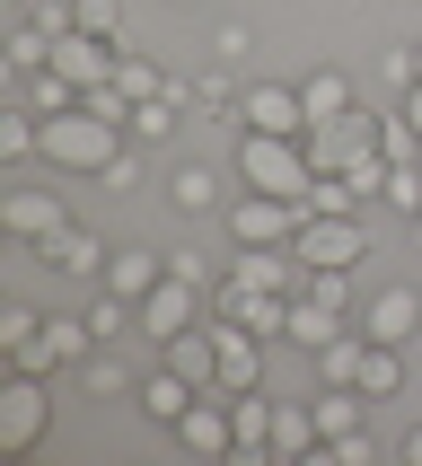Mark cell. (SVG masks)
Returning <instances> with one entry per match:
<instances>
[{
  "instance_id": "obj_1",
  "label": "cell",
  "mask_w": 422,
  "mask_h": 466,
  "mask_svg": "<svg viewBox=\"0 0 422 466\" xmlns=\"http://www.w3.org/2000/svg\"><path fill=\"white\" fill-rule=\"evenodd\" d=\"M124 150H132V132L106 124V115H88V106L45 115V167H62V177H106Z\"/></svg>"
},
{
  "instance_id": "obj_2",
  "label": "cell",
  "mask_w": 422,
  "mask_h": 466,
  "mask_svg": "<svg viewBox=\"0 0 422 466\" xmlns=\"http://www.w3.org/2000/svg\"><path fill=\"white\" fill-rule=\"evenodd\" d=\"M237 177L256 185V194L308 203V185H316V158H308V141H290V132H246V141H237Z\"/></svg>"
},
{
  "instance_id": "obj_3",
  "label": "cell",
  "mask_w": 422,
  "mask_h": 466,
  "mask_svg": "<svg viewBox=\"0 0 422 466\" xmlns=\"http://www.w3.org/2000/svg\"><path fill=\"white\" fill-rule=\"evenodd\" d=\"M290 256H299V273H361V264H369L361 211H308L299 238H290Z\"/></svg>"
},
{
  "instance_id": "obj_4",
  "label": "cell",
  "mask_w": 422,
  "mask_h": 466,
  "mask_svg": "<svg viewBox=\"0 0 422 466\" xmlns=\"http://www.w3.org/2000/svg\"><path fill=\"white\" fill-rule=\"evenodd\" d=\"M45 422H53L45 370H9V379H0V458H26V449L45 441Z\"/></svg>"
},
{
  "instance_id": "obj_5",
  "label": "cell",
  "mask_w": 422,
  "mask_h": 466,
  "mask_svg": "<svg viewBox=\"0 0 422 466\" xmlns=\"http://www.w3.org/2000/svg\"><path fill=\"white\" fill-rule=\"evenodd\" d=\"M299 220H308V203H282V194H256V185L229 203V238L237 247H290Z\"/></svg>"
},
{
  "instance_id": "obj_6",
  "label": "cell",
  "mask_w": 422,
  "mask_h": 466,
  "mask_svg": "<svg viewBox=\"0 0 422 466\" xmlns=\"http://www.w3.org/2000/svg\"><path fill=\"white\" fill-rule=\"evenodd\" d=\"M203 317H211V290L185 282V273H167V282L141 299V335H150V343H176L185 326H203Z\"/></svg>"
},
{
  "instance_id": "obj_7",
  "label": "cell",
  "mask_w": 422,
  "mask_h": 466,
  "mask_svg": "<svg viewBox=\"0 0 422 466\" xmlns=\"http://www.w3.org/2000/svg\"><path fill=\"white\" fill-rule=\"evenodd\" d=\"M203 326H211V352H220V396L264 388V335L256 326H237V317H203Z\"/></svg>"
},
{
  "instance_id": "obj_8",
  "label": "cell",
  "mask_w": 422,
  "mask_h": 466,
  "mask_svg": "<svg viewBox=\"0 0 422 466\" xmlns=\"http://www.w3.org/2000/svg\"><path fill=\"white\" fill-rule=\"evenodd\" d=\"M88 352H97L88 317H45V326H35V343H26V352H18L9 370H45V379H53V370H79Z\"/></svg>"
},
{
  "instance_id": "obj_9",
  "label": "cell",
  "mask_w": 422,
  "mask_h": 466,
  "mask_svg": "<svg viewBox=\"0 0 422 466\" xmlns=\"http://www.w3.org/2000/svg\"><path fill=\"white\" fill-rule=\"evenodd\" d=\"M115 62H124V45H106V35H88V26H71V35L53 45V71L71 79L79 97H88V88H106V79H115Z\"/></svg>"
},
{
  "instance_id": "obj_10",
  "label": "cell",
  "mask_w": 422,
  "mask_h": 466,
  "mask_svg": "<svg viewBox=\"0 0 422 466\" xmlns=\"http://www.w3.org/2000/svg\"><path fill=\"white\" fill-rule=\"evenodd\" d=\"M237 124H246V132H290V141H308V97L282 88V79H273V88H246V97H237Z\"/></svg>"
},
{
  "instance_id": "obj_11",
  "label": "cell",
  "mask_w": 422,
  "mask_h": 466,
  "mask_svg": "<svg viewBox=\"0 0 422 466\" xmlns=\"http://www.w3.org/2000/svg\"><path fill=\"white\" fill-rule=\"evenodd\" d=\"M176 441L194 449V458H237V422H229V396L211 388V396H194L185 405V422H176Z\"/></svg>"
},
{
  "instance_id": "obj_12",
  "label": "cell",
  "mask_w": 422,
  "mask_h": 466,
  "mask_svg": "<svg viewBox=\"0 0 422 466\" xmlns=\"http://www.w3.org/2000/svg\"><path fill=\"white\" fill-rule=\"evenodd\" d=\"M62 220H71V203H62L53 185H18V194L0 203V229L18 238V247H35V238H53Z\"/></svg>"
},
{
  "instance_id": "obj_13",
  "label": "cell",
  "mask_w": 422,
  "mask_h": 466,
  "mask_svg": "<svg viewBox=\"0 0 422 466\" xmlns=\"http://www.w3.org/2000/svg\"><path fill=\"white\" fill-rule=\"evenodd\" d=\"M361 335H369V343H414V335H422V290H414V282L378 290V299L361 309Z\"/></svg>"
},
{
  "instance_id": "obj_14",
  "label": "cell",
  "mask_w": 422,
  "mask_h": 466,
  "mask_svg": "<svg viewBox=\"0 0 422 466\" xmlns=\"http://www.w3.org/2000/svg\"><path fill=\"white\" fill-rule=\"evenodd\" d=\"M273 466H326L316 405H273Z\"/></svg>"
},
{
  "instance_id": "obj_15",
  "label": "cell",
  "mask_w": 422,
  "mask_h": 466,
  "mask_svg": "<svg viewBox=\"0 0 422 466\" xmlns=\"http://www.w3.org/2000/svg\"><path fill=\"white\" fill-rule=\"evenodd\" d=\"M361 317L352 309H326V299H308V290H290V326H282V343H299V352H326L335 335H352Z\"/></svg>"
},
{
  "instance_id": "obj_16",
  "label": "cell",
  "mask_w": 422,
  "mask_h": 466,
  "mask_svg": "<svg viewBox=\"0 0 422 466\" xmlns=\"http://www.w3.org/2000/svg\"><path fill=\"white\" fill-rule=\"evenodd\" d=\"M26 256L45 264V273H106V247H97V229H79V220H62L53 238H35Z\"/></svg>"
},
{
  "instance_id": "obj_17",
  "label": "cell",
  "mask_w": 422,
  "mask_h": 466,
  "mask_svg": "<svg viewBox=\"0 0 422 466\" xmlns=\"http://www.w3.org/2000/svg\"><path fill=\"white\" fill-rule=\"evenodd\" d=\"M167 282V247H132V256H106V290H124L132 309Z\"/></svg>"
},
{
  "instance_id": "obj_18",
  "label": "cell",
  "mask_w": 422,
  "mask_h": 466,
  "mask_svg": "<svg viewBox=\"0 0 422 466\" xmlns=\"http://www.w3.org/2000/svg\"><path fill=\"white\" fill-rule=\"evenodd\" d=\"M194 396H203V388H194L185 370H167V361H158V370H141V414H150V422H167V431L185 422V405H194Z\"/></svg>"
},
{
  "instance_id": "obj_19",
  "label": "cell",
  "mask_w": 422,
  "mask_h": 466,
  "mask_svg": "<svg viewBox=\"0 0 422 466\" xmlns=\"http://www.w3.org/2000/svg\"><path fill=\"white\" fill-rule=\"evenodd\" d=\"M299 97H308V124H343V115H361V88L343 71H308L299 79Z\"/></svg>"
},
{
  "instance_id": "obj_20",
  "label": "cell",
  "mask_w": 422,
  "mask_h": 466,
  "mask_svg": "<svg viewBox=\"0 0 422 466\" xmlns=\"http://www.w3.org/2000/svg\"><path fill=\"white\" fill-rule=\"evenodd\" d=\"M352 388L378 405V396H405V343H361V370H352Z\"/></svg>"
},
{
  "instance_id": "obj_21",
  "label": "cell",
  "mask_w": 422,
  "mask_h": 466,
  "mask_svg": "<svg viewBox=\"0 0 422 466\" xmlns=\"http://www.w3.org/2000/svg\"><path fill=\"white\" fill-rule=\"evenodd\" d=\"M229 422H237V458H273V396L264 388L229 396Z\"/></svg>"
},
{
  "instance_id": "obj_22",
  "label": "cell",
  "mask_w": 422,
  "mask_h": 466,
  "mask_svg": "<svg viewBox=\"0 0 422 466\" xmlns=\"http://www.w3.org/2000/svg\"><path fill=\"white\" fill-rule=\"evenodd\" d=\"M229 273L256 282V290H299V256H290V247H237Z\"/></svg>"
},
{
  "instance_id": "obj_23",
  "label": "cell",
  "mask_w": 422,
  "mask_h": 466,
  "mask_svg": "<svg viewBox=\"0 0 422 466\" xmlns=\"http://www.w3.org/2000/svg\"><path fill=\"white\" fill-rule=\"evenodd\" d=\"M9 97H18L26 115H71V106H79V88L45 62V71H18V79H9Z\"/></svg>"
},
{
  "instance_id": "obj_24",
  "label": "cell",
  "mask_w": 422,
  "mask_h": 466,
  "mask_svg": "<svg viewBox=\"0 0 422 466\" xmlns=\"http://www.w3.org/2000/svg\"><path fill=\"white\" fill-rule=\"evenodd\" d=\"M369 141H378V158H387V167H422V132L405 124V106H396V115H378V124H369Z\"/></svg>"
},
{
  "instance_id": "obj_25",
  "label": "cell",
  "mask_w": 422,
  "mask_h": 466,
  "mask_svg": "<svg viewBox=\"0 0 422 466\" xmlns=\"http://www.w3.org/2000/svg\"><path fill=\"white\" fill-rule=\"evenodd\" d=\"M361 405H369L361 388H352V396H343V388H326V396H316V431H326V449H335V441H352V431H361Z\"/></svg>"
},
{
  "instance_id": "obj_26",
  "label": "cell",
  "mask_w": 422,
  "mask_h": 466,
  "mask_svg": "<svg viewBox=\"0 0 422 466\" xmlns=\"http://www.w3.org/2000/svg\"><path fill=\"white\" fill-rule=\"evenodd\" d=\"M115 79H124V97H132V106H150V97H176V88H167V71H158L150 53H132V45H124V62H115Z\"/></svg>"
},
{
  "instance_id": "obj_27",
  "label": "cell",
  "mask_w": 422,
  "mask_h": 466,
  "mask_svg": "<svg viewBox=\"0 0 422 466\" xmlns=\"http://www.w3.org/2000/svg\"><path fill=\"white\" fill-rule=\"evenodd\" d=\"M176 115H185L176 97H150V106H132V141H141V150H158V141L176 132Z\"/></svg>"
},
{
  "instance_id": "obj_28",
  "label": "cell",
  "mask_w": 422,
  "mask_h": 466,
  "mask_svg": "<svg viewBox=\"0 0 422 466\" xmlns=\"http://www.w3.org/2000/svg\"><path fill=\"white\" fill-rule=\"evenodd\" d=\"M79 388H88V396H124V388H132V370H124V361H115V352L97 343V352L79 361Z\"/></svg>"
},
{
  "instance_id": "obj_29",
  "label": "cell",
  "mask_w": 422,
  "mask_h": 466,
  "mask_svg": "<svg viewBox=\"0 0 422 466\" xmlns=\"http://www.w3.org/2000/svg\"><path fill=\"white\" fill-rule=\"evenodd\" d=\"M167 203H176V211H211V203H220L211 167H176V177H167Z\"/></svg>"
},
{
  "instance_id": "obj_30",
  "label": "cell",
  "mask_w": 422,
  "mask_h": 466,
  "mask_svg": "<svg viewBox=\"0 0 422 466\" xmlns=\"http://www.w3.org/2000/svg\"><path fill=\"white\" fill-rule=\"evenodd\" d=\"M35 326H45L35 309H18V299H0V352H9V361H18L26 343H35Z\"/></svg>"
},
{
  "instance_id": "obj_31",
  "label": "cell",
  "mask_w": 422,
  "mask_h": 466,
  "mask_svg": "<svg viewBox=\"0 0 422 466\" xmlns=\"http://www.w3.org/2000/svg\"><path fill=\"white\" fill-rule=\"evenodd\" d=\"M387 211H405V220H422V167H387V194H378Z\"/></svg>"
},
{
  "instance_id": "obj_32",
  "label": "cell",
  "mask_w": 422,
  "mask_h": 466,
  "mask_svg": "<svg viewBox=\"0 0 422 466\" xmlns=\"http://www.w3.org/2000/svg\"><path fill=\"white\" fill-rule=\"evenodd\" d=\"M71 9H79V26H88V35L124 45V0H71Z\"/></svg>"
},
{
  "instance_id": "obj_33",
  "label": "cell",
  "mask_w": 422,
  "mask_h": 466,
  "mask_svg": "<svg viewBox=\"0 0 422 466\" xmlns=\"http://www.w3.org/2000/svg\"><path fill=\"white\" fill-rule=\"evenodd\" d=\"M185 97L203 106V115H237V97H246V88H229V79H220V71H203V79H194V88H185Z\"/></svg>"
},
{
  "instance_id": "obj_34",
  "label": "cell",
  "mask_w": 422,
  "mask_h": 466,
  "mask_svg": "<svg viewBox=\"0 0 422 466\" xmlns=\"http://www.w3.org/2000/svg\"><path fill=\"white\" fill-rule=\"evenodd\" d=\"M299 290L326 299V309H352V273H299Z\"/></svg>"
},
{
  "instance_id": "obj_35",
  "label": "cell",
  "mask_w": 422,
  "mask_h": 466,
  "mask_svg": "<svg viewBox=\"0 0 422 466\" xmlns=\"http://www.w3.org/2000/svg\"><path fill=\"white\" fill-rule=\"evenodd\" d=\"M167 273H185V282L220 290V264H211V256H194V247H167Z\"/></svg>"
},
{
  "instance_id": "obj_36",
  "label": "cell",
  "mask_w": 422,
  "mask_h": 466,
  "mask_svg": "<svg viewBox=\"0 0 422 466\" xmlns=\"http://www.w3.org/2000/svg\"><path fill=\"white\" fill-rule=\"evenodd\" d=\"M97 185H106V194H132V185H141V141H132V150H124V158H115V167H106V177H97Z\"/></svg>"
},
{
  "instance_id": "obj_37",
  "label": "cell",
  "mask_w": 422,
  "mask_h": 466,
  "mask_svg": "<svg viewBox=\"0 0 422 466\" xmlns=\"http://www.w3.org/2000/svg\"><path fill=\"white\" fill-rule=\"evenodd\" d=\"M369 458H378V441H369V431H352V441L326 449V466H369Z\"/></svg>"
},
{
  "instance_id": "obj_38",
  "label": "cell",
  "mask_w": 422,
  "mask_h": 466,
  "mask_svg": "<svg viewBox=\"0 0 422 466\" xmlns=\"http://www.w3.org/2000/svg\"><path fill=\"white\" fill-rule=\"evenodd\" d=\"M405 124L422 132V79H414V88H405Z\"/></svg>"
},
{
  "instance_id": "obj_39",
  "label": "cell",
  "mask_w": 422,
  "mask_h": 466,
  "mask_svg": "<svg viewBox=\"0 0 422 466\" xmlns=\"http://www.w3.org/2000/svg\"><path fill=\"white\" fill-rule=\"evenodd\" d=\"M405 458H414V466H422V431H405Z\"/></svg>"
},
{
  "instance_id": "obj_40",
  "label": "cell",
  "mask_w": 422,
  "mask_h": 466,
  "mask_svg": "<svg viewBox=\"0 0 422 466\" xmlns=\"http://www.w3.org/2000/svg\"><path fill=\"white\" fill-rule=\"evenodd\" d=\"M414 79H422V53H414Z\"/></svg>"
},
{
  "instance_id": "obj_41",
  "label": "cell",
  "mask_w": 422,
  "mask_h": 466,
  "mask_svg": "<svg viewBox=\"0 0 422 466\" xmlns=\"http://www.w3.org/2000/svg\"><path fill=\"white\" fill-rule=\"evenodd\" d=\"M176 9H194V0H176Z\"/></svg>"
},
{
  "instance_id": "obj_42",
  "label": "cell",
  "mask_w": 422,
  "mask_h": 466,
  "mask_svg": "<svg viewBox=\"0 0 422 466\" xmlns=\"http://www.w3.org/2000/svg\"><path fill=\"white\" fill-rule=\"evenodd\" d=\"M414 238H422V220H414Z\"/></svg>"
}]
</instances>
